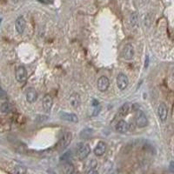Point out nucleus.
<instances>
[{"label": "nucleus", "mask_w": 174, "mask_h": 174, "mask_svg": "<svg viewBox=\"0 0 174 174\" xmlns=\"http://www.w3.org/2000/svg\"><path fill=\"white\" fill-rule=\"evenodd\" d=\"M135 123L138 127L139 128H144L146 127L148 125V119H147L146 116L145 114V112L138 109L136 110V113H135Z\"/></svg>", "instance_id": "f257e3e1"}, {"label": "nucleus", "mask_w": 174, "mask_h": 174, "mask_svg": "<svg viewBox=\"0 0 174 174\" xmlns=\"http://www.w3.org/2000/svg\"><path fill=\"white\" fill-rule=\"evenodd\" d=\"M90 152H91V148L87 144H79L77 148V158L80 160H83L88 157Z\"/></svg>", "instance_id": "f03ea898"}, {"label": "nucleus", "mask_w": 174, "mask_h": 174, "mask_svg": "<svg viewBox=\"0 0 174 174\" xmlns=\"http://www.w3.org/2000/svg\"><path fill=\"white\" fill-rule=\"evenodd\" d=\"M71 139H72V133L71 132L68 131V132L65 133L64 136L61 138V139L58 144V148L59 149V151H62L68 146L71 144Z\"/></svg>", "instance_id": "7ed1b4c3"}, {"label": "nucleus", "mask_w": 174, "mask_h": 174, "mask_svg": "<svg viewBox=\"0 0 174 174\" xmlns=\"http://www.w3.org/2000/svg\"><path fill=\"white\" fill-rule=\"evenodd\" d=\"M135 51L131 44H126L122 51V56L125 60H131L134 57Z\"/></svg>", "instance_id": "20e7f679"}, {"label": "nucleus", "mask_w": 174, "mask_h": 174, "mask_svg": "<svg viewBox=\"0 0 174 174\" xmlns=\"http://www.w3.org/2000/svg\"><path fill=\"white\" fill-rule=\"evenodd\" d=\"M15 77H16V80L18 83H24L27 78V71L26 69L24 66H18L16 69V73H15Z\"/></svg>", "instance_id": "39448f33"}, {"label": "nucleus", "mask_w": 174, "mask_h": 174, "mask_svg": "<svg viewBox=\"0 0 174 174\" xmlns=\"http://www.w3.org/2000/svg\"><path fill=\"white\" fill-rule=\"evenodd\" d=\"M128 78L124 73H119L117 77V85L120 91H124L128 86Z\"/></svg>", "instance_id": "423d86ee"}, {"label": "nucleus", "mask_w": 174, "mask_h": 174, "mask_svg": "<svg viewBox=\"0 0 174 174\" xmlns=\"http://www.w3.org/2000/svg\"><path fill=\"white\" fill-rule=\"evenodd\" d=\"M26 26V22L23 17H18L15 22V29L18 34H23Z\"/></svg>", "instance_id": "0eeeda50"}, {"label": "nucleus", "mask_w": 174, "mask_h": 174, "mask_svg": "<svg viewBox=\"0 0 174 174\" xmlns=\"http://www.w3.org/2000/svg\"><path fill=\"white\" fill-rule=\"evenodd\" d=\"M158 115L159 119L162 122H165L167 119V115H168V109L166 104L164 103H161L159 104L158 108Z\"/></svg>", "instance_id": "6e6552de"}, {"label": "nucleus", "mask_w": 174, "mask_h": 174, "mask_svg": "<svg viewBox=\"0 0 174 174\" xmlns=\"http://www.w3.org/2000/svg\"><path fill=\"white\" fill-rule=\"evenodd\" d=\"M110 85V80L107 77L102 76L98 78V88L100 92H105Z\"/></svg>", "instance_id": "1a4fd4ad"}, {"label": "nucleus", "mask_w": 174, "mask_h": 174, "mask_svg": "<svg viewBox=\"0 0 174 174\" xmlns=\"http://www.w3.org/2000/svg\"><path fill=\"white\" fill-rule=\"evenodd\" d=\"M43 108L45 112H50L51 110L52 104H53V98L50 95V94H46L44 95L43 98Z\"/></svg>", "instance_id": "9d476101"}, {"label": "nucleus", "mask_w": 174, "mask_h": 174, "mask_svg": "<svg viewBox=\"0 0 174 174\" xmlns=\"http://www.w3.org/2000/svg\"><path fill=\"white\" fill-rule=\"evenodd\" d=\"M60 119L65 121L71 122V123H78V118L77 115L73 113H69V112H61L60 113Z\"/></svg>", "instance_id": "9b49d317"}, {"label": "nucleus", "mask_w": 174, "mask_h": 174, "mask_svg": "<svg viewBox=\"0 0 174 174\" xmlns=\"http://www.w3.org/2000/svg\"><path fill=\"white\" fill-rule=\"evenodd\" d=\"M69 101H70V104L73 108H78L80 105V104H81V98H80L79 94H78L76 93H72L71 95V97H70Z\"/></svg>", "instance_id": "f8f14e48"}, {"label": "nucleus", "mask_w": 174, "mask_h": 174, "mask_svg": "<svg viewBox=\"0 0 174 174\" xmlns=\"http://www.w3.org/2000/svg\"><path fill=\"white\" fill-rule=\"evenodd\" d=\"M105 152H106V145H105V143L103 141H99L98 143V145L95 147V149H94L95 155L100 157V156L104 155Z\"/></svg>", "instance_id": "ddd939ff"}, {"label": "nucleus", "mask_w": 174, "mask_h": 174, "mask_svg": "<svg viewBox=\"0 0 174 174\" xmlns=\"http://www.w3.org/2000/svg\"><path fill=\"white\" fill-rule=\"evenodd\" d=\"M129 129V125L125 120H119L116 125V130L119 133H125Z\"/></svg>", "instance_id": "4468645a"}, {"label": "nucleus", "mask_w": 174, "mask_h": 174, "mask_svg": "<svg viewBox=\"0 0 174 174\" xmlns=\"http://www.w3.org/2000/svg\"><path fill=\"white\" fill-rule=\"evenodd\" d=\"M37 98H38V93L37 92L32 89V88H31V89H29L27 91V93H26V100H27L29 103H34L36 100H37Z\"/></svg>", "instance_id": "2eb2a0df"}, {"label": "nucleus", "mask_w": 174, "mask_h": 174, "mask_svg": "<svg viewBox=\"0 0 174 174\" xmlns=\"http://www.w3.org/2000/svg\"><path fill=\"white\" fill-rule=\"evenodd\" d=\"M129 111H130V104L125 103L120 107L119 111V115L120 117H125L129 113Z\"/></svg>", "instance_id": "dca6fc26"}, {"label": "nucleus", "mask_w": 174, "mask_h": 174, "mask_svg": "<svg viewBox=\"0 0 174 174\" xmlns=\"http://www.w3.org/2000/svg\"><path fill=\"white\" fill-rule=\"evenodd\" d=\"M74 165L71 162H66L64 165V173L65 174H73L74 173Z\"/></svg>", "instance_id": "f3484780"}, {"label": "nucleus", "mask_w": 174, "mask_h": 174, "mask_svg": "<svg viewBox=\"0 0 174 174\" xmlns=\"http://www.w3.org/2000/svg\"><path fill=\"white\" fill-rule=\"evenodd\" d=\"M11 105L7 102L5 103L0 104V112H4V113H7L9 112H11Z\"/></svg>", "instance_id": "a211bd4d"}, {"label": "nucleus", "mask_w": 174, "mask_h": 174, "mask_svg": "<svg viewBox=\"0 0 174 174\" xmlns=\"http://www.w3.org/2000/svg\"><path fill=\"white\" fill-rule=\"evenodd\" d=\"M130 20L131 26L133 28H136L137 26H138V14H137V12L131 13Z\"/></svg>", "instance_id": "6ab92c4d"}, {"label": "nucleus", "mask_w": 174, "mask_h": 174, "mask_svg": "<svg viewBox=\"0 0 174 174\" xmlns=\"http://www.w3.org/2000/svg\"><path fill=\"white\" fill-rule=\"evenodd\" d=\"M93 130L92 129L87 128V129H85V130H82L81 133H80V136H81L82 138H90V137L93 135Z\"/></svg>", "instance_id": "aec40b11"}, {"label": "nucleus", "mask_w": 174, "mask_h": 174, "mask_svg": "<svg viewBox=\"0 0 174 174\" xmlns=\"http://www.w3.org/2000/svg\"><path fill=\"white\" fill-rule=\"evenodd\" d=\"M15 174H25L26 173V168L23 165H17L14 169Z\"/></svg>", "instance_id": "412c9836"}, {"label": "nucleus", "mask_w": 174, "mask_h": 174, "mask_svg": "<svg viewBox=\"0 0 174 174\" xmlns=\"http://www.w3.org/2000/svg\"><path fill=\"white\" fill-rule=\"evenodd\" d=\"M97 166V161L95 159H93L90 161V163L88 165V167H87V172H93L94 171V169L96 168Z\"/></svg>", "instance_id": "4be33fe9"}, {"label": "nucleus", "mask_w": 174, "mask_h": 174, "mask_svg": "<svg viewBox=\"0 0 174 174\" xmlns=\"http://www.w3.org/2000/svg\"><path fill=\"white\" fill-rule=\"evenodd\" d=\"M7 98H8V97H7V93H6V92L0 87V99L6 100Z\"/></svg>", "instance_id": "5701e85b"}, {"label": "nucleus", "mask_w": 174, "mask_h": 174, "mask_svg": "<svg viewBox=\"0 0 174 174\" xmlns=\"http://www.w3.org/2000/svg\"><path fill=\"white\" fill-rule=\"evenodd\" d=\"M71 157V152H65V154L61 157V160H65V161H67L69 158Z\"/></svg>", "instance_id": "b1692460"}, {"label": "nucleus", "mask_w": 174, "mask_h": 174, "mask_svg": "<svg viewBox=\"0 0 174 174\" xmlns=\"http://www.w3.org/2000/svg\"><path fill=\"white\" fill-rule=\"evenodd\" d=\"M39 2H41L42 4H45V5H49V4H51L53 3L54 0H38Z\"/></svg>", "instance_id": "393cba45"}, {"label": "nucleus", "mask_w": 174, "mask_h": 174, "mask_svg": "<svg viewBox=\"0 0 174 174\" xmlns=\"http://www.w3.org/2000/svg\"><path fill=\"white\" fill-rule=\"evenodd\" d=\"M99 112H100V107L97 105L95 109H94V112H93V116H97V115L99 113Z\"/></svg>", "instance_id": "a878e982"}, {"label": "nucleus", "mask_w": 174, "mask_h": 174, "mask_svg": "<svg viewBox=\"0 0 174 174\" xmlns=\"http://www.w3.org/2000/svg\"><path fill=\"white\" fill-rule=\"evenodd\" d=\"M148 65H149V58H148V56H146V64H145V67L147 68Z\"/></svg>", "instance_id": "bb28decb"}, {"label": "nucleus", "mask_w": 174, "mask_h": 174, "mask_svg": "<svg viewBox=\"0 0 174 174\" xmlns=\"http://www.w3.org/2000/svg\"><path fill=\"white\" fill-rule=\"evenodd\" d=\"M170 168L174 171V161H172V162H171V164H170Z\"/></svg>", "instance_id": "cd10ccee"}, {"label": "nucleus", "mask_w": 174, "mask_h": 174, "mask_svg": "<svg viewBox=\"0 0 174 174\" xmlns=\"http://www.w3.org/2000/svg\"><path fill=\"white\" fill-rule=\"evenodd\" d=\"M91 174H98V172H97V171H95V170H94V171H93V172H92V173H91Z\"/></svg>", "instance_id": "c85d7f7f"}, {"label": "nucleus", "mask_w": 174, "mask_h": 174, "mask_svg": "<svg viewBox=\"0 0 174 174\" xmlns=\"http://www.w3.org/2000/svg\"><path fill=\"white\" fill-rule=\"evenodd\" d=\"M17 1H18V0H11V2H12L13 4H16V3H17Z\"/></svg>", "instance_id": "c756f323"}, {"label": "nucleus", "mask_w": 174, "mask_h": 174, "mask_svg": "<svg viewBox=\"0 0 174 174\" xmlns=\"http://www.w3.org/2000/svg\"><path fill=\"white\" fill-rule=\"evenodd\" d=\"M112 174H119V172H112Z\"/></svg>", "instance_id": "7c9ffc66"}]
</instances>
